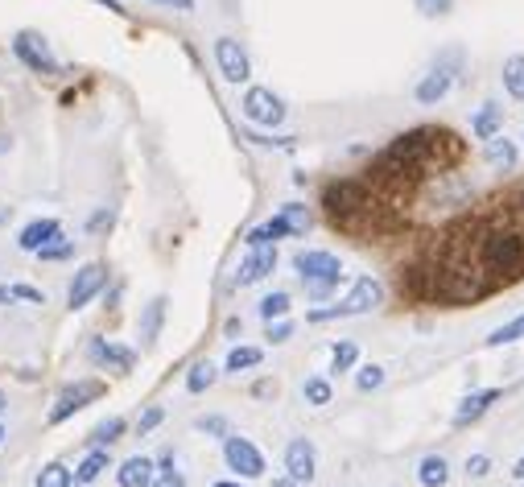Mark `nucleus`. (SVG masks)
Masks as SVG:
<instances>
[{
    "mask_svg": "<svg viewBox=\"0 0 524 487\" xmlns=\"http://www.w3.org/2000/svg\"><path fill=\"white\" fill-rule=\"evenodd\" d=\"M293 269H298L301 285L310 293L314 302H326L330 293L339 289L343 281V264L335 253H322V248H310V253H298L293 256Z\"/></svg>",
    "mask_w": 524,
    "mask_h": 487,
    "instance_id": "1",
    "label": "nucleus"
},
{
    "mask_svg": "<svg viewBox=\"0 0 524 487\" xmlns=\"http://www.w3.org/2000/svg\"><path fill=\"white\" fill-rule=\"evenodd\" d=\"M483 269L492 277H520L524 273V235L495 232L483 240Z\"/></svg>",
    "mask_w": 524,
    "mask_h": 487,
    "instance_id": "2",
    "label": "nucleus"
},
{
    "mask_svg": "<svg viewBox=\"0 0 524 487\" xmlns=\"http://www.w3.org/2000/svg\"><path fill=\"white\" fill-rule=\"evenodd\" d=\"M380 298H384V289H380L376 277H360V281L351 285V293L343 298L339 306H322V310H310L306 318L318 326V322H335V318H355V314H368L380 306Z\"/></svg>",
    "mask_w": 524,
    "mask_h": 487,
    "instance_id": "3",
    "label": "nucleus"
},
{
    "mask_svg": "<svg viewBox=\"0 0 524 487\" xmlns=\"http://www.w3.org/2000/svg\"><path fill=\"white\" fill-rule=\"evenodd\" d=\"M240 112H244V120L256 128H281L285 124V99L272 87H248L244 91Z\"/></svg>",
    "mask_w": 524,
    "mask_h": 487,
    "instance_id": "4",
    "label": "nucleus"
},
{
    "mask_svg": "<svg viewBox=\"0 0 524 487\" xmlns=\"http://www.w3.org/2000/svg\"><path fill=\"white\" fill-rule=\"evenodd\" d=\"M13 54H17L33 75H59V70H62L59 59H54V50H50V41L41 38V33H33V30H21L17 38H13Z\"/></svg>",
    "mask_w": 524,
    "mask_h": 487,
    "instance_id": "5",
    "label": "nucleus"
},
{
    "mask_svg": "<svg viewBox=\"0 0 524 487\" xmlns=\"http://www.w3.org/2000/svg\"><path fill=\"white\" fill-rule=\"evenodd\" d=\"M322 207H326L335 219H343V215H360L363 207H368V186L355 182V178H339V182H330L326 190H322Z\"/></svg>",
    "mask_w": 524,
    "mask_h": 487,
    "instance_id": "6",
    "label": "nucleus"
},
{
    "mask_svg": "<svg viewBox=\"0 0 524 487\" xmlns=\"http://www.w3.org/2000/svg\"><path fill=\"white\" fill-rule=\"evenodd\" d=\"M224 463H227V471H235L240 479L264 475V455L248 438H240V434H227L224 438Z\"/></svg>",
    "mask_w": 524,
    "mask_h": 487,
    "instance_id": "7",
    "label": "nucleus"
},
{
    "mask_svg": "<svg viewBox=\"0 0 524 487\" xmlns=\"http://www.w3.org/2000/svg\"><path fill=\"white\" fill-rule=\"evenodd\" d=\"M215 62H219V75H224L227 83H248V78H253L248 50H244V41H235V38L215 41Z\"/></svg>",
    "mask_w": 524,
    "mask_h": 487,
    "instance_id": "8",
    "label": "nucleus"
},
{
    "mask_svg": "<svg viewBox=\"0 0 524 487\" xmlns=\"http://www.w3.org/2000/svg\"><path fill=\"white\" fill-rule=\"evenodd\" d=\"M104 285H107V264H99V261L83 264V269L75 273V281H70V289H67V306L70 310H83Z\"/></svg>",
    "mask_w": 524,
    "mask_h": 487,
    "instance_id": "9",
    "label": "nucleus"
},
{
    "mask_svg": "<svg viewBox=\"0 0 524 487\" xmlns=\"http://www.w3.org/2000/svg\"><path fill=\"white\" fill-rule=\"evenodd\" d=\"M277 269V244H264V248H253L248 253V261L235 269V277H232V285L235 289H248V285H256V281H264V277Z\"/></svg>",
    "mask_w": 524,
    "mask_h": 487,
    "instance_id": "10",
    "label": "nucleus"
},
{
    "mask_svg": "<svg viewBox=\"0 0 524 487\" xmlns=\"http://www.w3.org/2000/svg\"><path fill=\"white\" fill-rule=\"evenodd\" d=\"M99 392H104L99 381H83V384H75V389H67L59 400H54V409H50V426H62V421L75 418L78 409H87V400H96Z\"/></svg>",
    "mask_w": 524,
    "mask_h": 487,
    "instance_id": "11",
    "label": "nucleus"
},
{
    "mask_svg": "<svg viewBox=\"0 0 524 487\" xmlns=\"http://www.w3.org/2000/svg\"><path fill=\"white\" fill-rule=\"evenodd\" d=\"M285 471H290L298 483H314V475H318V455H314L310 438H293L290 446H285Z\"/></svg>",
    "mask_w": 524,
    "mask_h": 487,
    "instance_id": "12",
    "label": "nucleus"
},
{
    "mask_svg": "<svg viewBox=\"0 0 524 487\" xmlns=\"http://www.w3.org/2000/svg\"><path fill=\"white\" fill-rule=\"evenodd\" d=\"M87 360H91V363H99V368H112V372H133L136 351L116 347V343L96 339V343H91V347H87Z\"/></svg>",
    "mask_w": 524,
    "mask_h": 487,
    "instance_id": "13",
    "label": "nucleus"
},
{
    "mask_svg": "<svg viewBox=\"0 0 524 487\" xmlns=\"http://www.w3.org/2000/svg\"><path fill=\"white\" fill-rule=\"evenodd\" d=\"M153 479H157V463H153V458H145V455L124 458L120 471H116L120 487H153Z\"/></svg>",
    "mask_w": 524,
    "mask_h": 487,
    "instance_id": "14",
    "label": "nucleus"
},
{
    "mask_svg": "<svg viewBox=\"0 0 524 487\" xmlns=\"http://www.w3.org/2000/svg\"><path fill=\"white\" fill-rule=\"evenodd\" d=\"M450 87H455V70L434 67V70H429V75L418 83V91H413V96H418V104L429 107V104H442V99L450 96Z\"/></svg>",
    "mask_w": 524,
    "mask_h": 487,
    "instance_id": "15",
    "label": "nucleus"
},
{
    "mask_svg": "<svg viewBox=\"0 0 524 487\" xmlns=\"http://www.w3.org/2000/svg\"><path fill=\"white\" fill-rule=\"evenodd\" d=\"M500 397H504L500 389H479V392H471V397H466L463 405L455 409V426L463 429V426H471V421H479V418H483V413L492 409V405H495Z\"/></svg>",
    "mask_w": 524,
    "mask_h": 487,
    "instance_id": "16",
    "label": "nucleus"
},
{
    "mask_svg": "<svg viewBox=\"0 0 524 487\" xmlns=\"http://www.w3.org/2000/svg\"><path fill=\"white\" fill-rule=\"evenodd\" d=\"M59 235H62V224H59V219H33V224L21 227L17 248H25V253H38L41 244L59 240Z\"/></svg>",
    "mask_w": 524,
    "mask_h": 487,
    "instance_id": "17",
    "label": "nucleus"
},
{
    "mask_svg": "<svg viewBox=\"0 0 524 487\" xmlns=\"http://www.w3.org/2000/svg\"><path fill=\"white\" fill-rule=\"evenodd\" d=\"M290 235H298V232H293V227H290V219H285V215H277V219H269V224L253 227V232L244 235V244H248V248H264V244L290 240Z\"/></svg>",
    "mask_w": 524,
    "mask_h": 487,
    "instance_id": "18",
    "label": "nucleus"
},
{
    "mask_svg": "<svg viewBox=\"0 0 524 487\" xmlns=\"http://www.w3.org/2000/svg\"><path fill=\"white\" fill-rule=\"evenodd\" d=\"M165 306H170V298H165V293H157L153 302L145 306V314H141V347H153V343H157L161 322H165Z\"/></svg>",
    "mask_w": 524,
    "mask_h": 487,
    "instance_id": "19",
    "label": "nucleus"
},
{
    "mask_svg": "<svg viewBox=\"0 0 524 487\" xmlns=\"http://www.w3.org/2000/svg\"><path fill=\"white\" fill-rule=\"evenodd\" d=\"M500 128H504V107H500V104H483L475 112V120H471V133H475L479 141L500 137Z\"/></svg>",
    "mask_w": 524,
    "mask_h": 487,
    "instance_id": "20",
    "label": "nucleus"
},
{
    "mask_svg": "<svg viewBox=\"0 0 524 487\" xmlns=\"http://www.w3.org/2000/svg\"><path fill=\"white\" fill-rule=\"evenodd\" d=\"M418 483L421 487H446L450 483V463L442 455H426L418 463Z\"/></svg>",
    "mask_w": 524,
    "mask_h": 487,
    "instance_id": "21",
    "label": "nucleus"
},
{
    "mask_svg": "<svg viewBox=\"0 0 524 487\" xmlns=\"http://www.w3.org/2000/svg\"><path fill=\"white\" fill-rule=\"evenodd\" d=\"M483 153H487V166L504 170V174L516 166V141H508V137H492V141H483Z\"/></svg>",
    "mask_w": 524,
    "mask_h": 487,
    "instance_id": "22",
    "label": "nucleus"
},
{
    "mask_svg": "<svg viewBox=\"0 0 524 487\" xmlns=\"http://www.w3.org/2000/svg\"><path fill=\"white\" fill-rule=\"evenodd\" d=\"M104 471H107V450H104V446H91V455L75 467V483H78V487H87V483H96V479L104 475Z\"/></svg>",
    "mask_w": 524,
    "mask_h": 487,
    "instance_id": "23",
    "label": "nucleus"
},
{
    "mask_svg": "<svg viewBox=\"0 0 524 487\" xmlns=\"http://www.w3.org/2000/svg\"><path fill=\"white\" fill-rule=\"evenodd\" d=\"M215 381H219V368L211 360H198L195 368L186 372V392H207Z\"/></svg>",
    "mask_w": 524,
    "mask_h": 487,
    "instance_id": "24",
    "label": "nucleus"
},
{
    "mask_svg": "<svg viewBox=\"0 0 524 487\" xmlns=\"http://www.w3.org/2000/svg\"><path fill=\"white\" fill-rule=\"evenodd\" d=\"M504 91L524 104V54H512V59L504 62Z\"/></svg>",
    "mask_w": 524,
    "mask_h": 487,
    "instance_id": "25",
    "label": "nucleus"
},
{
    "mask_svg": "<svg viewBox=\"0 0 524 487\" xmlns=\"http://www.w3.org/2000/svg\"><path fill=\"white\" fill-rule=\"evenodd\" d=\"M128 429V421L124 418H107V421H99L96 429H91V446H112V442H120V434Z\"/></svg>",
    "mask_w": 524,
    "mask_h": 487,
    "instance_id": "26",
    "label": "nucleus"
},
{
    "mask_svg": "<svg viewBox=\"0 0 524 487\" xmlns=\"http://www.w3.org/2000/svg\"><path fill=\"white\" fill-rule=\"evenodd\" d=\"M38 261H46V264H59V261H70L75 256V240H67V235H59V240H50V244H41L38 253Z\"/></svg>",
    "mask_w": 524,
    "mask_h": 487,
    "instance_id": "27",
    "label": "nucleus"
},
{
    "mask_svg": "<svg viewBox=\"0 0 524 487\" xmlns=\"http://www.w3.org/2000/svg\"><path fill=\"white\" fill-rule=\"evenodd\" d=\"M261 360H264L261 347H232V351H227V363H224V368L227 372H248V368H256Z\"/></svg>",
    "mask_w": 524,
    "mask_h": 487,
    "instance_id": "28",
    "label": "nucleus"
},
{
    "mask_svg": "<svg viewBox=\"0 0 524 487\" xmlns=\"http://www.w3.org/2000/svg\"><path fill=\"white\" fill-rule=\"evenodd\" d=\"M355 360H360V347L355 343H335V351H330V372H351L355 368Z\"/></svg>",
    "mask_w": 524,
    "mask_h": 487,
    "instance_id": "29",
    "label": "nucleus"
},
{
    "mask_svg": "<svg viewBox=\"0 0 524 487\" xmlns=\"http://www.w3.org/2000/svg\"><path fill=\"white\" fill-rule=\"evenodd\" d=\"M75 483V471H67L62 463H46L38 471V487H70Z\"/></svg>",
    "mask_w": 524,
    "mask_h": 487,
    "instance_id": "30",
    "label": "nucleus"
},
{
    "mask_svg": "<svg viewBox=\"0 0 524 487\" xmlns=\"http://www.w3.org/2000/svg\"><path fill=\"white\" fill-rule=\"evenodd\" d=\"M285 314H290V293H285V289L269 293V298H264V302H261V318H264V322L285 318Z\"/></svg>",
    "mask_w": 524,
    "mask_h": 487,
    "instance_id": "31",
    "label": "nucleus"
},
{
    "mask_svg": "<svg viewBox=\"0 0 524 487\" xmlns=\"http://www.w3.org/2000/svg\"><path fill=\"white\" fill-rule=\"evenodd\" d=\"M520 335H524V314H520V318H512L508 326H500V331L487 335V347H504V343L520 339Z\"/></svg>",
    "mask_w": 524,
    "mask_h": 487,
    "instance_id": "32",
    "label": "nucleus"
},
{
    "mask_svg": "<svg viewBox=\"0 0 524 487\" xmlns=\"http://www.w3.org/2000/svg\"><path fill=\"white\" fill-rule=\"evenodd\" d=\"M301 397H306V405H330V384L322 376H314V381L301 384Z\"/></svg>",
    "mask_w": 524,
    "mask_h": 487,
    "instance_id": "33",
    "label": "nucleus"
},
{
    "mask_svg": "<svg viewBox=\"0 0 524 487\" xmlns=\"http://www.w3.org/2000/svg\"><path fill=\"white\" fill-rule=\"evenodd\" d=\"M380 384H384V368H380V363H368V368H360V376H355V389L360 392H376Z\"/></svg>",
    "mask_w": 524,
    "mask_h": 487,
    "instance_id": "34",
    "label": "nucleus"
},
{
    "mask_svg": "<svg viewBox=\"0 0 524 487\" xmlns=\"http://www.w3.org/2000/svg\"><path fill=\"white\" fill-rule=\"evenodd\" d=\"M281 215L290 219V227H293L298 235L310 232V215H306V207H301V203H285V207H281Z\"/></svg>",
    "mask_w": 524,
    "mask_h": 487,
    "instance_id": "35",
    "label": "nucleus"
},
{
    "mask_svg": "<svg viewBox=\"0 0 524 487\" xmlns=\"http://www.w3.org/2000/svg\"><path fill=\"white\" fill-rule=\"evenodd\" d=\"M413 5H418V13H421V17H429V21L446 17V13L455 9V0H413Z\"/></svg>",
    "mask_w": 524,
    "mask_h": 487,
    "instance_id": "36",
    "label": "nucleus"
},
{
    "mask_svg": "<svg viewBox=\"0 0 524 487\" xmlns=\"http://www.w3.org/2000/svg\"><path fill=\"white\" fill-rule=\"evenodd\" d=\"M161 418H165L161 405H149V409L141 413V418H136V434H153V429L161 426Z\"/></svg>",
    "mask_w": 524,
    "mask_h": 487,
    "instance_id": "37",
    "label": "nucleus"
},
{
    "mask_svg": "<svg viewBox=\"0 0 524 487\" xmlns=\"http://www.w3.org/2000/svg\"><path fill=\"white\" fill-rule=\"evenodd\" d=\"M487 471H492V458H487V455H471V458H466V475H471V479H483Z\"/></svg>",
    "mask_w": 524,
    "mask_h": 487,
    "instance_id": "38",
    "label": "nucleus"
},
{
    "mask_svg": "<svg viewBox=\"0 0 524 487\" xmlns=\"http://www.w3.org/2000/svg\"><path fill=\"white\" fill-rule=\"evenodd\" d=\"M13 298H21V302H33V306H46V293L33 289V285H13Z\"/></svg>",
    "mask_w": 524,
    "mask_h": 487,
    "instance_id": "39",
    "label": "nucleus"
},
{
    "mask_svg": "<svg viewBox=\"0 0 524 487\" xmlns=\"http://www.w3.org/2000/svg\"><path fill=\"white\" fill-rule=\"evenodd\" d=\"M153 487H186V475L182 471H157V479H153Z\"/></svg>",
    "mask_w": 524,
    "mask_h": 487,
    "instance_id": "40",
    "label": "nucleus"
},
{
    "mask_svg": "<svg viewBox=\"0 0 524 487\" xmlns=\"http://www.w3.org/2000/svg\"><path fill=\"white\" fill-rule=\"evenodd\" d=\"M290 335H293V322H285V318L269 322V339H272V343H285Z\"/></svg>",
    "mask_w": 524,
    "mask_h": 487,
    "instance_id": "41",
    "label": "nucleus"
},
{
    "mask_svg": "<svg viewBox=\"0 0 524 487\" xmlns=\"http://www.w3.org/2000/svg\"><path fill=\"white\" fill-rule=\"evenodd\" d=\"M198 429H203V434H219V438H227V421L224 418H198Z\"/></svg>",
    "mask_w": 524,
    "mask_h": 487,
    "instance_id": "42",
    "label": "nucleus"
},
{
    "mask_svg": "<svg viewBox=\"0 0 524 487\" xmlns=\"http://www.w3.org/2000/svg\"><path fill=\"white\" fill-rule=\"evenodd\" d=\"M104 227H112V211L91 215V232H104Z\"/></svg>",
    "mask_w": 524,
    "mask_h": 487,
    "instance_id": "43",
    "label": "nucleus"
},
{
    "mask_svg": "<svg viewBox=\"0 0 524 487\" xmlns=\"http://www.w3.org/2000/svg\"><path fill=\"white\" fill-rule=\"evenodd\" d=\"M153 5H170V9H178V13H190V9H195V0H153Z\"/></svg>",
    "mask_w": 524,
    "mask_h": 487,
    "instance_id": "44",
    "label": "nucleus"
},
{
    "mask_svg": "<svg viewBox=\"0 0 524 487\" xmlns=\"http://www.w3.org/2000/svg\"><path fill=\"white\" fill-rule=\"evenodd\" d=\"M272 487H301V483L293 475H285V479H272Z\"/></svg>",
    "mask_w": 524,
    "mask_h": 487,
    "instance_id": "45",
    "label": "nucleus"
},
{
    "mask_svg": "<svg viewBox=\"0 0 524 487\" xmlns=\"http://www.w3.org/2000/svg\"><path fill=\"white\" fill-rule=\"evenodd\" d=\"M0 306H13V289H9V285H0Z\"/></svg>",
    "mask_w": 524,
    "mask_h": 487,
    "instance_id": "46",
    "label": "nucleus"
},
{
    "mask_svg": "<svg viewBox=\"0 0 524 487\" xmlns=\"http://www.w3.org/2000/svg\"><path fill=\"white\" fill-rule=\"evenodd\" d=\"M215 487H244V483H240V479H219Z\"/></svg>",
    "mask_w": 524,
    "mask_h": 487,
    "instance_id": "47",
    "label": "nucleus"
},
{
    "mask_svg": "<svg viewBox=\"0 0 524 487\" xmlns=\"http://www.w3.org/2000/svg\"><path fill=\"white\" fill-rule=\"evenodd\" d=\"M512 475H516V479H524V458H520V463H516V471H512Z\"/></svg>",
    "mask_w": 524,
    "mask_h": 487,
    "instance_id": "48",
    "label": "nucleus"
},
{
    "mask_svg": "<svg viewBox=\"0 0 524 487\" xmlns=\"http://www.w3.org/2000/svg\"><path fill=\"white\" fill-rule=\"evenodd\" d=\"M99 5H107V9H116V13H120V0H99Z\"/></svg>",
    "mask_w": 524,
    "mask_h": 487,
    "instance_id": "49",
    "label": "nucleus"
},
{
    "mask_svg": "<svg viewBox=\"0 0 524 487\" xmlns=\"http://www.w3.org/2000/svg\"><path fill=\"white\" fill-rule=\"evenodd\" d=\"M0 409H5V392H0Z\"/></svg>",
    "mask_w": 524,
    "mask_h": 487,
    "instance_id": "50",
    "label": "nucleus"
},
{
    "mask_svg": "<svg viewBox=\"0 0 524 487\" xmlns=\"http://www.w3.org/2000/svg\"><path fill=\"white\" fill-rule=\"evenodd\" d=\"M0 442H5V429H0Z\"/></svg>",
    "mask_w": 524,
    "mask_h": 487,
    "instance_id": "51",
    "label": "nucleus"
}]
</instances>
